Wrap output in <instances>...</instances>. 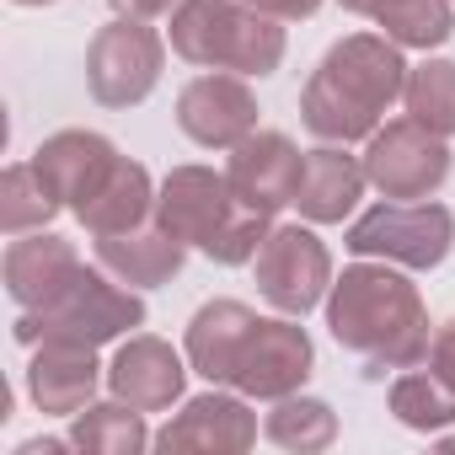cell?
<instances>
[{"label":"cell","mask_w":455,"mask_h":455,"mask_svg":"<svg viewBox=\"0 0 455 455\" xmlns=\"http://www.w3.org/2000/svg\"><path fill=\"white\" fill-rule=\"evenodd\" d=\"M327 332L338 348L364 359V375L418 370L428 359V311L418 284H407L391 263H354L327 290Z\"/></svg>","instance_id":"cell-1"},{"label":"cell","mask_w":455,"mask_h":455,"mask_svg":"<svg viewBox=\"0 0 455 455\" xmlns=\"http://www.w3.org/2000/svg\"><path fill=\"white\" fill-rule=\"evenodd\" d=\"M402 92H407L402 44H391L386 33H354L338 38L311 70L300 92V124L327 145H354L380 129L386 108Z\"/></svg>","instance_id":"cell-2"},{"label":"cell","mask_w":455,"mask_h":455,"mask_svg":"<svg viewBox=\"0 0 455 455\" xmlns=\"http://www.w3.org/2000/svg\"><path fill=\"white\" fill-rule=\"evenodd\" d=\"M161 231H172L182 247H198L220 268H242L263 252L274 214L247 209L231 188V177H220L209 166H172L166 182L156 188V214Z\"/></svg>","instance_id":"cell-3"},{"label":"cell","mask_w":455,"mask_h":455,"mask_svg":"<svg viewBox=\"0 0 455 455\" xmlns=\"http://www.w3.org/2000/svg\"><path fill=\"white\" fill-rule=\"evenodd\" d=\"M172 49L198 70L274 76L284 65V28L242 0H182L172 12Z\"/></svg>","instance_id":"cell-4"},{"label":"cell","mask_w":455,"mask_h":455,"mask_svg":"<svg viewBox=\"0 0 455 455\" xmlns=\"http://www.w3.org/2000/svg\"><path fill=\"white\" fill-rule=\"evenodd\" d=\"M145 327V300L134 290H118L108 279V268H76L44 306H28L12 327V338L22 348L38 343H81V348H102L118 343L124 332Z\"/></svg>","instance_id":"cell-5"},{"label":"cell","mask_w":455,"mask_h":455,"mask_svg":"<svg viewBox=\"0 0 455 455\" xmlns=\"http://www.w3.org/2000/svg\"><path fill=\"white\" fill-rule=\"evenodd\" d=\"M343 247L354 258H380V263H396V268H439L455 247V214L434 198H386L375 209H364Z\"/></svg>","instance_id":"cell-6"},{"label":"cell","mask_w":455,"mask_h":455,"mask_svg":"<svg viewBox=\"0 0 455 455\" xmlns=\"http://www.w3.org/2000/svg\"><path fill=\"white\" fill-rule=\"evenodd\" d=\"M166 65V44L156 28L118 17L108 28H97L92 49H86V86L102 108H140Z\"/></svg>","instance_id":"cell-7"},{"label":"cell","mask_w":455,"mask_h":455,"mask_svg":"<svg viewBox=\"0 0 455 455\" xmlns=\"http://www.w3.org/2000/svg\"><path fill=\"white\" fill-rule=\"evenodd\" d=\"M252 263H258V295L279 316H306L332 290V252L306 225H274Z\"/></svg>","instance_id":"cell-8"},{"label":"cell","mask_w":455,"mask_h":455,"mask_svg":"<svg viewBox=\"0 0 455 455\" xmlns=\"http://www.w3.org/2000/svg\"><path fill=\"white\" fill-rule=\"evenodd\" d=\"M364 177L386 198H434L450 177V140L423 129L418 118H396L370 134Z\"/></svg>","instance_id":"cell-9"},{"label":"cell","mask_w":455,"mask_h":455,"mask_svg":"<svg viewBox=\"0 0 455 455\" xmlns=\"http://www.w3.org/2000/svg\"><path fill=\"white\" fill-rule=\"evenodd\" d=\"M311 364H316V348H311L306 327H295V316H258L231 391H242L252 402H279L311 380Z\"/></svg>","instance_id":"cell-10"},{"label":"cell","mask_w":455,"mask_h":455,"mask_svg":"<svg viewBox=\"0 0 455 455\" xmlns=\"http://www.w3.org/2000/svg\"><path fill=\"white\" fill-rule=\"evenodd\" d=\"M177 129L204 150H236L247 134H258V97L247 76L214 70L188 81L177 92Z\"/></svg>","instance_id":"cell-11"},{"label":"cell","mask_w":455,"mask_h":455,"mask_svg":"<svg viewBox=\"0 0 455 455\" xmlns=\"http://www.w3.org/2000/svg\"><path fill=\"white\" fill-rule=\"evenodd\" d=\"M300 172H306V156H300L295 140L279 134V129L247 134V140L231 150V166H225L236 198H242L247 209H263V214H279L284 204H295Z\"/></svg>","instance_id":"cell-12"},{"label":"cell","mask_w":455,"mask_h":455,"mask_svg":"<svg viewBox=\"0 0 455 455\" xmlns=\"http://www.w3.org/2000/svg\"><path fill=\"white\" fill-rule=\"evenodd\" d=\"M182 386H188V364L177 359L172 343L150 332H134L129 343H118L108 364V391L140 412H166L172 402H182Z\"/></svg>","instance_id":"cell-13"},{"label":"cell","mask_w":455,"mask_h":455,"mask_svg":"<svg viewBox=\"0 0 455 455\" xmlns=\"http://www.w3.org/2000/svg\"><path fill=\"white\" fill-rule=\"evenodd\" d=\"M161 450H214V455H242L258 444V418L247 412L242 396H225V391H209V396H193L161 434H156Z\"/></svg>","instance_id":"cell-14"},{"label":"cell","mask_w":455,"mask_h":455,"mask_svg":"<svg viewBox=\"0 0 455 455\" xmlns=\"http://www.w3.org/2000/svg\"><path fill=\"white\" fill-rule=\"evenodd\" d=\"M33 166H38V177L54 188V198L65 209H81L102 188V177L118 166V150H113V140H102L92 129H60V134H49L38 145Z\"/></svg>","instance_id":"cell-15"},{"label":"cell","mask_w":455,"mask_h":455,"mask_svg":"<svg viewBox=\"0 0 455 455\" xmlns=\"http://www.w3.org/2000/svg\"><path fill=\"white\" fill-rule=\"evenodd\" d=\"M97 380H102L97 348H81V343H38L28 364V396L49 418H76L81 407H92Z\"/></svg>","instance_id":"cell-16"},{"label":"cell","mask_w":455,"mask_h":455,"mask_svg":"<svg viewBox=\"0 0 455 455\" xmlns=\"http://www.w3.org/2000/svg\"><path fill=\"white\" fill-rule=\"evenodd\" d=\"M252 327H258V311L242 306V300H209V306H198L193 322H188V364L209 386H231Z\"/></svg>","instance_id":"cell-17"},{"label":"cell","mask_w":455,"mask_h":455,"mask_svg":"<svg viewBox=\"0 0 455 455\" xmlns=\"http://www.w3.org/2000/svg\"><path fill=\"white\" fill-rule=\"evenodd\" d=\"M182 258H188V247L172 231H161L156 220L150 225H134V231H118V236H97V263L118 284H129V290L172 284L182 274Z\"/></svg>","instance_id":"cell-18"},{"label":"cell","mask_w":455,"mask_h":455,"mask_svg":"<svg viewBox=\"0 0 455 455\" xmlns=\"http://www.w3.org/2000/svg\"><path fill=\"white\" fill-rule=\"evenodd\" d=\"M364 161L343 156L338 145H322V150H306V172H300V188H295V204L311 225H343L354 214V204L364 198Z\"/></svg>","instance_id":"cell-19"},{"label":"cell","mask_w":455,"mask_h":455,"mask_svg":"<svg viewBox=\"0 0 455 455\" xmlns=\"http://www.w3.org/2000/svg\"><path fill=\"white\" fill-rule=\"evenodd\" d=\"M76 268H81V258H76V247L65 236H49V231L12 236V247H6V295L22 311L44 306Z\"/></svg>","instance_id":"cell-20"},{"label":"cell","mask_w":455,"mask_h":455,"mask_svg":"<svg viewBox=\"0 0 455 455\" xmlns=\"http://www.w3.org/2000/svg\"><path fill=\"white\" fill-rule=\"evenodd\" d=\"M156 214V182L140 161L118 156V166L102 177V188L76 209V220L86 225L92 236H118V231H134Z\"/></svg>","instance_id":"cell-21"},{"label":"cell","mask_w":455,"mask_h":455,"mask_svg":"<svg viewBox=\"0 0 455 455\" xmlns=\"http://www.w3.org/2000/svg\"><path fill=\"white\" fill-rule=\"evenodd\" d=\"M343 12L386 28L391 44L402 49H439L455 33V6L450 0H338Z\"/></svg>","instance_id":"cell-22"},{"label":"cell","mask_w":455,"mask_h":455,"mask_svg":"<svg viewBox=\"0 0 455 455\" xmlns=\"http://www.w3.org/2000/svg\"><path fill=\"white\" fill-rule=\"evenodd\" d=\"M70 444L86 455H134L150 444V428H145L140 407L113 396V402H92L70 418Z\"/></svg>","instance_id":"cell-23"},{"label":"cell","mask_w":455,"mask_h":455,"mask_svg":"<svg viewBox=\"0 0 455 455\" xmlns=\"http://www.w3.org/2000/svg\"><path fill=\"white\" fill-rule=\"evenodd\" d=\"M65 204L54 198V188L38 177L33 161H17L0 177V231L6 236H28V231H44V225L60 214Z\"/></svg>","instance_id":"cell-24"},{"label":"cell","mask_w":455,"mask_h":455,"mask_svg":"<svg viewBox=\"0 0 455 455\" xmlns=\"http://www.w3.org/2000/svg\"><path fill=\"white\" fill-rule=\"evenodd\" d=\"M263 434H268L279 450L311 455V450H327V444L338 439V412H332L322 396H300V391H295V396H279V402H274Z\"/></svg>","instance_id":"cell-25"},{"label":"cell","mask_w":455,"mask_h":455,"mask_svg":"<svg viewBox=\"0 0 455 455\" xmlns=\"http://www.w3.org/2000/svg\"><path fill=\"white\" fill-rule=\"evenodd\" d=\"M391 412L402 428H418V434H439L455 423V386H444L434 370H412L391 386Z\"/></svg>","instance_id":"cell-26"},{"label":"cell","mask_w":455,"mask_h":455,"mask_svg":"<svg viewBox=\"0 0 455 455\" xmlns=\"http://www.w3.org/2000/svg\"><path fill=\"white\" fill-rule=\"evenodd\" d=\"M407 118H418L434 134H455V60H423L418 70H407Z\"/></svg>","instance_id":"cell-27"},{"label":"cell","mask_w":455,"mask_h":455,"mask_svg":"<svg viewBox=\"0 0 455 455\" xmlns=\"http://www.w3.org/2000/svg\"><path fill=\"white\" fill-rule=\"evenodd\" d=\"M428 370H434L444 386H455V316L434 332V343H428Z\"/></svg>","instance_id":"cell-28"},{"label":"cell","mask_w":455,"mask_h":455,"mask_svg":"<svg viewBox=\"0 0 455 455\" xmlns=\"http://www.w3.org/2000/svg\"><path fill=\"white\" fill-rule=\"evenodd\" d=\"M242 6H252V12H263L274 22H306V17H316L322 0H242Z\"/></svg>","instance_id":"cell-29"},{"label":"cell","mask_w":455,"mask_h":455,"mask_svg":"<svg viewBox=\"0 0 455 455\" xmlns=\"http://www.w3.org/2000/svg\"><path fill=\"white\" fill-rule=\"evenodd\" d=\"M182 0H113V12L118 17H134V22H150V17H166V12H177Z\"/></svg>","instance_id":"cell-30"},{"label":"cell","mask_w":455,"mask_h":455,"mask_svg":"<svg viewBox=\"0 0 455 455\" xmlns=\"http://www.w3.org/2000/svg\"><path fill=\"white\" fill-rule=\"evenodd\" d=\"M60 450H76L70 434L65 439H28V444H17V455H60Z\"/></svg>","instance_id":"cell-31"},{"label":"cell","mask_w":455,"mask_h":455,"mask_svg":"<svg viewBox=\"0 0 455 455\" xmlns=\"http://www.w3.org/2000/svg\"><path fill=\"white\" fill-rule=\"evenodd\" d=\"M12 6H54V0H12Z\"/></svg>","instance_id":"cell-32"}]
</instances>
